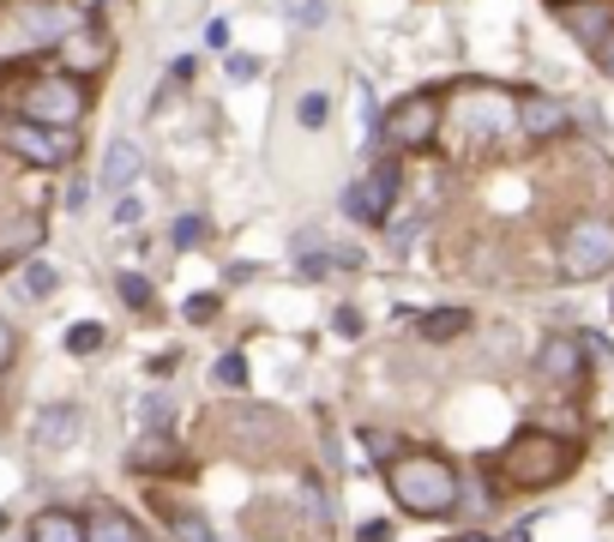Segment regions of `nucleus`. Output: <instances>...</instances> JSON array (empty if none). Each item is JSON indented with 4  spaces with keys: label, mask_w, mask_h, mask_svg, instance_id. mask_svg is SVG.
<instances>
[{
    "label": "nucleus",
    "mask_w": 614,
    "mask_h": 542,
    "mask_svg": "<svg viewBox=\"0 0 614 542\" xmlns=\"http://www.w3.org/2000/svg\"><path fill=\"white\" fill-rule=\"evenodd\" d=\"M187 319H193V326H212V319H217V296H187Z\"/></svg>",
    "instance_id": "28"
},
{
    "label": "nucleus",
    "mask_w": 614,
    "mask_h": 542,
    "mask_svg": "<svg viewBox=\"0 0 614 542\" xmlns=\"http://www.w3.org/2000/svg\"><path fill=\"white\" fill-rule=\"evenodd\" d=\"M0 272H7V259H0Z\"/></svg>",
    "instance_id": "38"
},
{
    "label": "nucleus",
    "mask_w": 614,
    "mask_h": 542,
    "mask_svg": "<svg viewBox=\"0 0 614 542\" xmlns=\"http://www.w3.org/2000/svg\"><path fill=\"white\" fill-rule=\"evenodd\" d=\"M85 536L91 542H152V531H145L139 519H127V512H115V506H103L91 524H85Z\"/></svg>",
    "instance_id": "15"
},
{
    "label": "nucleus",
    "mask_w": 614,
    "mask_h": 542,
    "mask_svg": "<svg viewBox=\"0 0 614 542\" xmlns=\"http://www.w3.org/2000/svg\"><path fill=\"white\" fill-rule=\"evenodd\" d=\"M235 441H242V452H253V459H265V452L277 446V416H272V410L242 404V410H235Z\"/></svg>",
    "instance_id": "14"
},
{
    "label": "nucleus",
    "mask_w": 614,
    "mask_h": 542,
    "mask_svg": "<svg viewBox=\"0 0 614 542\" xmlns=\"http://www.w3.org/2000/svg\"><path fill=\"white\" fill-rule=\"evenodd\" d=\"M31 542H91V536H85V519H72L61 506H42L31 519Z\"/></svg>",
    "instance_id": "16"
},
{
    "label": "nucleus",
    "mask_w": 614,
    "mask_h": 542,
    "mask_svg": "<svg viewBox=\"0 0 614 542\" xmlns=\"http://www.w3.org/2000/svg\"><path fill=\"white\" fill-rule=\"evenodd\" d=\"M386 489H392V501L403 512H416V519H446V512L464 501L452 459H440V452H398V459L386 464Z\"/></svg>",
    "instance_id": "1"
},
{
    "label": "nucleus",
    "mask_w": 614,
    "mask_h": 542,
    "mask_svg": "<svg viewBox=\"0 0 614 542\" xmlns=\"http://www.w3.org/2000/svg\"><path fill=\"white\" fill-rule=\"evenodd\" d=\"M109 55H115V42H109V31H103L97 19L72 24V31L55 42V67L72 72V79H91V72H103V67H109Z\"/></svg>",
    "instance_id": "8"
},
{
    "label": "nucleus",
    "mask_w": 614,
    "mask_h": 542,
    "mask_svg": "<svg viewBox=\"0 0 614 542\" xmlns=\"http://www.w3.org/2000/svg\"><path fill=\"white\" fill-rule=\"evenodd\" d=\"M133 175H139V145H133V139H115L109 157H103V175H97V181H103V187H127Z\"/></svg>",
    "instance_id": "19"
},
{
    "label": "nucleus",
    "mask_w": 614,
    "mask_h": 542,
    "mask_svg": "<svg viewBox=\"0 0 614 542\" xmlns=\"http://www.w3.org/2000/svg\"><path fill=\"white\" fill-rule=\"evenodd\" d=\"M253 72H260L253 55H230V79H253Z\"/></svg>",
    "instance_id": "32"
},
{
    "label": "nucleus",
    "mask_w": 614,
    "mask_h": 542,
    "mask_svg": "<svg viewBox=\"0 0 614 542\" xmlns=\"http://www.w3.org/2000/svg\"><path fill=\"white\" fill-rule=\"evenodd\" d=\"M37 236H42V217H12V224L0 229V259H7L12 247H31Z\"/></svg>",
    "instance_id": "21"
},
{
    "label": "nucleus",
    "mask_w": 614,
    "mask_h": 542,
    "mask_svg": "<svg viewBox=\"0 0 614 542\" xmlns=\"http://www.w3.org/2000/svg\"><path fill=\"white\" fill-rule=\"evenodd\" d=\"M578 459H584L578 441L548 434V428H524L500 452V476L513 482L518 494H543V489H561V482L578 471Z\"/></svg>",
    "instance_id": "2"
},
{
    "label": "nucleus",
    "mask_w": 614,
    "mask_h": 542,
    "mask_svg": "<svg viewBox=\"0 0 614 542\" xmlns=\"http://www.w3.org/2000/svg\"><path fill=\"white\" fill-rule=\"evenodd\" d=\"M446 127V97L440 91H410L386 109V145L392 151H428Z\"/></svg>",
    "instance_id": "6"
},
{
    "label": "nucleus",
    "mask_w": 614,
    "mask_h": 542,
    "mask_svg": "<svg viewBox=\"0 0 614 542\" xmlns=\"http://www.w3.org/2000/svg\"><path fill=\"white\" fill-rule=\"evenodd\" d=\"M19 362V332H12V319H0V374Z\"/></svg>",
    "instance_id": "27"
},
{
    "label": "nucleus",
    "mask_w": 614,
    "mask_h": 542,
    "mask_svg": "<svg viewBox=\"0 0 614 542\" xmlns=\"http://www.w3.org/2000/svg\"><path fill=\"white\" fill-rule=\"evenodd\" d=\"M212 380H217V386H247V356H242V349H230V356H217V368H212Z\"/></svg>",
    "instance_id": "24"
},
{
    "label": "nucleus",
    "mask_w": 614,
    "mask_h": 542,
    "mask_svg": "<svg viewBox=\"0 0 614 542\" xmlns=\"http://www.w3.org/2000/svg\"><path fill=\"white\" fill-rule=\"evenodd\" d=\"M596 67H603V72H608V79H614V31H608L603 42H596Z\"/></svg>",
    "instance_id": "33"
},
{
    "label": "nucleus",
    "mask_w": 614,
    "mask_h": 542,
    "mask_svg": "<svg viewBox=\"0 0 614 542\" xmlns=\"http://www.w3.org/2000/svg\"><path fill=\"white\" fill-rule=\"evenodd\" d=\"M67 349H72V356H97V349H103V326H97V319H79V326L67 332Z\"/></svg>",
    "instance_id": "23"
},
{
    "label": "nucleus",
    "mask_w": 614,
    "mask_h": 542,
    "mask_svg": "<svg viewBox=\"0 0 614 542\" xmlns=\"http://www.w3.org/2000/svg\"><path fill=\"white\" fill-rule=\"evenodd\" d=\"M91 109V85L85 79H72V72L61 67H37L31 79L12 91V115L19 121H42V127H79V115Z\"/></svg>",
    "instance_id": "4"
},
{
    "label": "nucleus",
    "mask_w": 614,
    "mask_h": 542,
    "mask_svg": "<svg viewBox=\"0 0 614 542\" xmlns=\"http://www.w3.org/2000/svg\"><path fill=\"white\" fill-rule=\"evenodd\" d=\"M127 464H133L139 476H187V471H193V459L169 441V434H145V441L127 452Z\"/></svg>",
    "instance_id": "12"
},
{
    "label": "nucleus",
    "mask_w": 614,
    "mask_h": 542,
    "mask_svg": "<svg viewBox=\"0 0 614 542\" xmlns=\"http://www.w3.org/2000/svg\"><path fill=\"white\" fill-rule=\"evenodd\" d=\"M145 422H152V434L169 428V398H145Z\"/></svg>",
    "instance_id": "29"
},
{
    "label": "nucleus",
    "mask_w": 614,
    "mask_h": 542,
    "mask_svg": "<svg viewBox=\"0 0 614 542\" xmlns=\"http://www.w3.org/2000/svg\"><path fill=\"white\" fill-rule=\"evenodd\" d=\"M338 332H343V338H355V332H362V314H355V307H343V314H338Z\"/></svg>",
    "instance_id": "34"
},
{
    "label": "nucleus",
    "mask_w": 614,
    "mask_h": 542,
    "mask_svg": "<svg viewBox=\"0 0 614 542\" xmlns=\"http://www.w3.org/2000/svg\"><path fill=\"white\" fill-rule=\"evenodd\" d=\"M325 115H332V97H325V91H308L302 109H295V121H302V127H325Z\"/></svg>",
    "instance_id": "25"
},
{
    "label": "nucleus",
    "mask_w": 614,
    "mask_h": 542,
    "mask_svg": "<svg viewBox=\"0 0 614 542\" xmlns=\"http://www.w3.org/2000/svg\"><path fill=\"white\" fill-rule=\"evenodd\" d=\"M121 302L133 307V314H152V277H139V272H121Z\"/></svg>",
    "instance_id": "22"
},
{
    "label": "nucleus",
    "mask_w": 614,
    "mask_h": 542,
    "mask_svg": "<svg viewBox=\"0 0 614 542\" xmlns=\"http://www.w3.org/2000/svg\"><path fill=\"white\" fill-rule=\"evenodd\" d=\"M416 332H422L428 344H452V338L470 332V314H464V307H433V314L416 319Z\"/></svg>",
    "instance_id": "17"
},
{
    "label": "nucleus",
    "mask_w": 614,
    "mask_h": 542,
    "mask_svg": "<svg viewBox=\"0 0 614 542\" xmlns=\"http://www.w3.org/2000/svg\"><path fill=\"white\" fill-rule=\"evenodd\" d=\"M452 542H488V536H483V531H470V536H452Z\"/></svg>",
    "instance_id": "35"
},
{
    "label": "nucleus",
    "mask_w": 614,
    "mask_h": 542,
    "mask_svg": "<svg viewBox=\"0 0 614 542\" xmlns=\"http://www.w3.org/2000/svg\"><path fill=\"white\" fill-rule=\"evenodd\" d=\"M566 127H573V115H566V102H554V97H543V91L518 97V134L530 139V145H548V139H561Z\"/></svg>",
    "instance_id": "11"
},
{
    "label": "nucleus",
    "mask_w": 614,
    "mask_h": 542,
    "mask_svg": "<svg viewBox=\"0 0 614 542\" xmlns=\"http://www.w3.org/2000/svg\"><path fill=\"white\" fill-rule=\"evenodd\" d=\"M37 452H67L72 441H79V404H49L37 416Z\"/></svg>",
    "instance_id": "13"
},
{
    "label": "nucleus",
    "mask_w": 614,
    "mask_h": 542,
    "mask_svg": "<svg viewBox=\"0 0 614 542\" xmlns=\"http://www.w3.org/2000/svg\"><path fill=\"white\" fill-rule=\"evenodd\" d=\"M0 151H12L31 169H67L79 157V139L67 127H42V121H19L12 115V121H0Z\"/></svg>",
    "instance_id": "7"
},
{
    "label": "nucleus",
    "mask_w": 614,
    "mask_h": 542,
    "mask_svg": "<svg viewBox=\"0 0 614 542\" xmlns=\"http://www.w3.org/2000/svg\"><path fill=\"white\" fill-rule=\"evenodd\" d=\"M578 338H561V332H554V338H543V349H536V380H543V386H561V392H573L578 380H584V356H578Z\"/></svg>",
    "instance_id": "10"
},
{
    "label": "nucleus",
    "mask_w": 614,
    "mask_h": 542,
    "mask_svg": "<svg viewBox=\"0 0 614 542\" xmlns=\"http://www.w3.org/2000/svg\"><path fill=\"white\" fill-rule=\"evenodd\" d=\"M561 272L573 284H591V277L614 272V217L608 211H584L566 224L561 236Z\"/></svg>",
    "instance_id": "5"
},
{
    "label": "nucleus",
    "mask_w": 614,
    "mask_h": 542,
    "mask_svg": "<svg viewBox=\"0 0 614 542\" xmlns=\"http://www.w3.org/2000/svg\"><path fill=\"white\" fill-rule=\"evenodd\" d=\"M554 7H591V0H554Z\"/></svg>",
    "instance_id": "36"
},
{
    "label": "nucleus",
    "mask_w": 614,
    "mask_h": 542,
    "mask_svg": "<svg viewBox=\"0 0 614 542\" xmlns=\"http://www.w3.org/2000/svg\"><path fill=\"white\" fill-rule=\"evenodd\" d=\"M566 31H573V37H584V42H591V49H596V42H603V37L614 31V24H608V12H584V7H573V19H566Z\"/></svg>",
    "instance_id": "20"
},
{
    "label": "nucleus",
    "mask_w": 614,
    "mask_h": 542,
    "mask_svg": "<svg viewBox=\"0 0 614 542\" xmlns=\"http://www.w3.org/2000/svg\"><path fill=\"white\" fill-rule=\"evenodd\" d=\"M0 531H7V512H0Z\"/></svg>",
    "instance_id": "37"
},
{
    "label": "nucleus",
    "mask_w": 614,
    "mask_h": 542,
    "mask_svg": "<svg viewBox=\"0 0 614 542\" xmlns=\"http://www.w3.org/2000/svg\"><path fill=\"white\" fill-rule=\"evenodd\" d=\"M392 199H398V164H373L362 181L343 194V211H350L355 224H386V217H392Z\"/></svg>",
    "instance_id": "9"
},
{
    "label": "nucleus",
    "mask_w": 614,
    "mask_h": 542,
    "mask_svg": "<svg viewBox=\"0 0 614 542\" xmlns=\"http://www.w3.org/2000/svg\"><path fill=\"white\" fill-rule=\"evenodd\" d=\"M446 121L458 127V139L470 145H500L518 127V97L506 85H483V79H458L446 97Z\"/></svg>",
    "instance_id": "3"
},
{
    "label": "nucleus",
    "mask_w": 614,
    "mask_h": 542,
    "mask_svg": "<svg viewBox=\"0 0 614 542\" xmlns=\"http://www.w3.org/2000/svg\"><path fill=\"white\" fill-rule=\"evenodd\" d=\"M55 284H61V272L42 266V259H37L31 272H25V289H31V296H55Z\"/></svg>",
    "instance_id": "26"
},
{
    "label": "nucleus",
    "mask_w": 614,
    "mask_h": 542,
    "mask_svg": "<svg viewBox=\"0 0 614 542\" xmlns=\"http://www.w3.org/2000/svg\"><path fill=\"white\" fill-rule=\"evenodd\" d=\"M199 236H205V224H199V217H182V224H175V242H182V247H193Z\"/></svg>",
    "instance_id": "31"
},
{
    "label": "nucleus",
    "mask_w": 614,
    "mask_h": 542,
    "mask_svg": "<svg viewBox=\"0 0 614 542\" xmlns=\"http://www.w3.org/2000/svg\"><path fill=\"white\" fill-rule=\"evenodd\" d=\"M157 512L169 519V531L182 536V542H217V531H212V519L205 512H193V506H175V501H157Z\"/></svg>",
    "instance_id": "18"
},
{
    "label": "nucleus",
    "mask_w": 614,
    "mask_h": 542,
    "mask_svg": "<svg viewBox=\"0 0 614 542\" xmlns=\"http://www.w3.org/2000/svg\"><path fill=\"white\" fill-rule=\"evenodd\" d=\"M355 542H392V524H386V519H368L362 531H355Z\"/></svg>",
    "instance_id": "30"
}]
</instances>
